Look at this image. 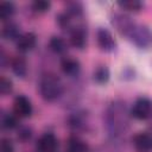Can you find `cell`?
<instances>
[{
	"label": "cell",
	"instance_id": "6da1fadb",
	"mask_svg": "<svg viewBox=\"0 0 152 152\" xmlns=\"http://www.w3.org/2000/svg\"><path fill=\"white\" fill-rule=\"evenodd\" d=\"M128 114H131L125 103L121 101H114L106 110V125L110 134L119 135L128 126Z\"/></svg>",
	"mask_w": 152,
	"mask_h": 152
},
{
	"label": "cell",
	"instance_id": "7a4b0ae2",
	"mask_svg": "<svg viewBox=\"0 0 152 152\" xmlns=\"http://www.w3.org/2000/svg\"><path fill=\"white\" fill-rule=\"evenodd\" d=\"M39 93L45 101L53 102L62 95L63 84L57 76L46 74L39 81Z\"/></svg>",
	"mask_w": 152,
	"mask_h": 152
},
{
	"label": "cell",
	"instance_id": "3957f363",
	"mask_svg": "<svg viewBox=\"0 0 152 152\" xmlns=\"http://www.w3.org/2000/svg\"><path fill=\"white\" fill-rule=\"evenodd\" d=\"M127 39L139 49H148L152 45V31L146 25L135 24Z\"/></svg>",
	"mask_w": 152,
	"mask_h": 152
},
{
	"label": "cell",
	"instance_id": "277c9868",
	"mask_svg": "<svg viewBox=\"0 0 152 152\" xmlns=\"http://www.w3.org/2000/svg\"><path fill=\"white\" fill-rule=\"evenodd\" d=\"M135 24L137 23L125 13H113L112 15V25L116 28V31L121 36H125L126 38H128Z\"/></svg>",
	"mask_w": 152,
	"mask_h": 152
},
{
	"label": "cell",
	"instance_id": "5b68a950",
	"mask_svg": "<svg viewBox=\"0 0 152 152\" xmlns=\"http://www.w3.org/2000/svg\"><path fill=\"white\" fill-rule=\"evenodd\" d=\"M129 113L131 116H133L137 120H148L152 114V101L147 97L137 99Z\"/></svg>",
	"mask_w": 152,
	"mask_h": 152
},
{
	"label": "cell",
	"instance_id": "8992f818",
	"mask_svg": "<svg viewBox=\"0 0 152 152\" xmlns=\"http://www.w3.org/2000/svg\"><path fill=\"white\" fill-rule=\"evenodd\" d=\"M96 42L99 48L104 52H113L116 50L118 44L112 32L104 27H99L96 31Z\"/></svg>",
	"mask_w": 152,
	"mask_h": 152
},
{
	"label": "cell",
	"instance_id": "52a82bcc",
	"mask_svg": "<svg viewBox=\"0 0 152 152\" xmlns=\"http://www.w3.org/2000/svg\"><path fill=\"white\" fill-rule=\"evenodd\" d=\"M13 113L18 118H30L33 113V106L30 99L25 95H18L13 101Z\"/></svg>",
	"mask_w": 152,
	"mask_h": 152
},
{
	"label": "cell",
	"instance_id": "ba28073f",
	"mask_svg": "<svg viewBox=\"0 0 152 152\" xmlns=\"http://www.w3.org/2000/svg\"><path fill=\"white\" fill-rule=\"evenodd\" d=\"M69 42L75 49H84L87 45V28L82 25L74 26L69 31Z\"/></svg>",
	"mask_w": 152,
	"mask_h": 152
},
{
	"label": "cell",
	"instance_id": "9c48e42d",
	"mask_svg": "<svg viewBox=\"0 0 152 152\" xmlns=\"http://www.w3.org/2000/svg\"><path fill=\"white\" fill-rule=\"evenodd\" d=\"M36 148L38 152H57L58 150V139L53 133H44L37 140Z\"/></svg>",
	"mask_w": 152,
	"mask_h": 152
},
{
	"label": "cell",
	"instance_id": "30bf717a",
	"mask_svg": "<svg viewBox=\"0 0 152 152\" xmlns=\"http://www.w3.org/2000/svg\"><path fill=\"white\" fill-rule=\"evenodd\" d=\"M61 69L64 75L70 77H76L81 72V63L78 62V59L66 56L61 62Z\"/></svg>",
	"mask_w": 152,
	"mask_h": 152
},
{
	"label": "cell",
	"instance_id": "8fae6325",
	"mask_svg": "<svg viewBox=\"0 0 152 152\" xmlns=\"http://www.w3.org/2000/svg\"><path fill=\"white\" fill-rule=\"evenodd\" d=\"M133 145L140 152H152V133L140 132L133 137Z\"/></svg>",
	"mask_w": 152,
	"mask_h": 152
},
{
	"label": "cell",
	"instance_id": "7c38bea8",
	"mask_svg": "<svg viewBox=\"0 0 152 152\" xmlns=\"http://www.w3.org/2000/svg\"><path fill=\"white\" fill-rule=\"evenodd\" d=\"M37 44V36L33 32H25L23 33L19 39L15 42V46L18 49V51L25 53L31 51Z\"/></svg>",
	"mask_w": 152,
	"mask_h": 152
},
{
	"label": "cell",
	"instance_id": "4fadbf2b",
	"mask_svg": "<svg viewBox=\"0 0 152 152\" xmlns=\"http://www.w3.org/2000/svg\"><path fill=\"white\" fill-rule=\"evenodd\" d=\"M12 72L20 78H24L27 74V61L24 56H14L10 62Z\"/></svg>",
	"mask_w": 152,
	"mask_h": 152
},
{
	"label": "cell",
	"instance_id": "5bb4252c",
	"mask_svg": "<svg viewBox=\"0 0 152 152\" xmlns=\"http://www.w3.org/2000/svg\"><path fill=\"white\" fill-rule=\"evenodd\" d=\"M21 34L23 33H20L19 25L13 23V21H8L2 27V30H1V36L6 40H14V42H17Z\"/></svg>",
	"mask_w": 152,
	"mask_h": 152
},
{
	"label": "cell",
	"instance_id": "9a60e30c",
	"mask_svg": "<svg viewBox=\"0 0 152 152\" xmlns=\"http://www.w3.org/2000/svg\"><path fill=\"white\" fill-rule=\"evenodd\" d=\"M89 147L84 140L78 137H70L65 145V152H88Z\"/></svg>",
	"mask_w": 152,
	"mask_h": 152
},
{
	"label": "cell",
	"instance_id": "2e32d148",
	"mask_svg": "<svg viewBox=\"0 0 152 152\" xmlns=\"http://www.w3.org/2000/svg\"><path fill=\"white\" fill-rule=\"evenodd\" d=\"M110 78V71L107 65H99L93 72V80L97 84H106Z\"/></svg>",
	"mask_w": 152,
	"mask_h": 152
},
{
	"label": "cell",
	"instance_id": "e0dca14e",
	"mask_svg": "<svg viewBox=\"0 0 152 152\" xmlns=\"http://www.w3.org/2000/svg\"><path fill=\"white\" fill-rule=\"evenodd\" d=\"M49 48L52 52H55L56 55H63L65 51H66V48H68V44L62 38V37H58V36H53L50 38L49 40Z\"/></svg>",
	"mask_w": 152,
	"mask_h": 152
},
{
	"label": "cell",
	"instance_id": "ac0fdd59",
	"mask_svg": "<svg viewBox=\"0 0 152 152\" xmlns=\"http://www.w3.org/2000/svg\"><path fill=\"white\" fill-rule=\"evenodd\" d=\"M116 4L122 11L134 12V13L141 11L144 7V4L139 0H121V1H118Z\"/></svg>",
	"mask_w": 152,
	"mask_h": 152
},
{
	"label": "cell",
	"instance_id": "d6986e66",
	"mask_svg": "<svg viewBox=\"0 0 152 152\" xmlns=\"http://www.w3.org/2000/svg\"><path fill=\"white\" fill-rule=\"evenodd\" d=\"M15 12V6L12 1H1L0 2V19L6 21L13 17Z\"/></svg>",
	"mask_w": 152,
	"mask_h": 152
},
{
	"label": "cell",
	"instance_id": "ffe728a7",
	"mask_svg": "<svg viewBox=\"0 0 152 152\" xmlns=\"http://www.w3.org/2000/svg\"><path fill=\"white\" fill-rule=\"evenodd\" d=\"M65 13L69 14L71 18L76 17L80 18L83 14V5L80 1H69L65 5Z\"/></svg>",
	"mask_w": 152,
	"mask_h": 152
},
{
	"label": "cell",
	"instance_id": "44dd1931",
	"mask_svg": "<svg viewBox=\"0 0 152 152\" xmlns=\"http://www.w3.org/2000/svg\"><path fill=\"white\" fill-rule=\"evenodd\" d=\"M18 119L19 118L14 113L13 114H10V113L4 114L1 116V126H2V128H5V129H14V128H17L19 126Z\"/></svg>",
	"mask_w": 152,
	"mask_h": 152
},
{
	"label": "cell",
	"instance_id": "7402d4cb",
	"mask_svg": "<svg viewBox=\"0 0 152 152\" xmlns=\"http://www.w3.org/2000/svg\"><path fill=\"white\" fill-rule=\"evenodd\" d=\"M51 7V2L48 0H34L31 4V8L33 12L38 13V14H43L46 13Z\"/></svg>",
	"mask_w": 152,
	"mask_h": 152
},
{
	"label": "cell",
	"instance_id": "603a6c76",
	"mask_svg": "<svg viewBox=\"0 0 152 152\" xmlns=\"http://www.w3.org/2000/svg\"><path fill=\"white\" fill-rule=\"evenodd\" d=\"M56 21L58 24V26L63 30H71L74 26L71 25V17L69 14H66L65 12H62L59 14L56 15Z\"/></svg>",
	"mask_w": 152,
	"mask_h": 152
},
{
	"label": "cell",
	"instance_id": "cb8c5ba5",
	"mask_svg": "<svg viewBox=\"0 0 152 152\" xmlns=\"http://www.w3.org/2000/svg\"><path fill=\"white\" fill-rule=\"evenodd\" d=\"M13 89V83L10 78H7L6 76H1L0 78V93L2 95H7L12 91Z\"/></svg>",
	"mask_w": 152,
	"mask_h": 152
},
{
	"label": "cell",
	"instance_id": "d4e9b609",
	"mask_svg": "<svg viewBox=\"0 0 152 152\" xmlns=\"http://www.w3.org/2000/svg\"><path fill=\"white\" fill-rule=\"evenodd\" d=\"M18 139L21 141H27L32 137V129L27 126H21L18 128Z\"/></svg>",
	"mask_w": 152,
	"mask_h": 152
},
{
	"label": "cell",
	"instance_id": "484cf974",
	"mask_svg": "<svg viewBox=\"0 0 152 152\" xmlns=\"http://www.w3.org/2000/svg\"><path fill=\"white\" fill-rule=\"evenodd\" d=\"M0 152H14L13 142L7 138H2L0 144Z\"/></svg>",
	"mask_w": 152,
	"mask_h": 152
},
{
	"label": "cell",
	"instance_id": "4316f807",
	"mask_svg": "<svg viewBox=\"0 0 152 152\" xmlns=\"http://www.w3.org/2000/svg\"><path fill=\"white\" fill-rule=\"evenodd\" d=\"M124 76H125V78H133L134 77V71H133V69H131V68H127V69H125L124 70Z\"/></svg>",
	"mask_w": 152,
	"mask_h": 152
},
{
	"label": "cell",
	"instance_id": "83f0119b",
	"mask_svg": "<svg viewBox=\"0 0 152 152\" xmlns=\"http://www.w3.org/2000/svg\"><path fill=\"white\" fill-rule=\"evenodd\" d=\"M148 126H150V129H151L150 133H152V114H151V116H150V119H148Z\"/></svg>",
	"mask_w": 152,
	"mask_h": 152
}]
</instances>
